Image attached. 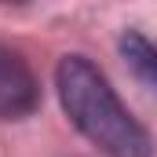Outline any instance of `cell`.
I'll return each instance as SVG.
<instances>
[{
    "label": "cell",
    "instance_id": "obj_1",
    "mask_svg": "<svg viewBox=\"0 0 157 157\" xmlns=\"http://www.w3.org/2000/svg\"><path fill=\"white\" fill-rule=\"evenodd\" d=\"M59 99L84 139H91L110 157H150V135L124 110L117 91L84 55H66L55 70Z\"/></svg>",
    "mask_w": 157,
    "mask_h": 157
},
{
    "label": "cell",
    "instance_id": "obj_2",
    "mask_svg": "<svg viewBox=\"0 0 157 157\" xmlns=\"http://www.w3.org/2000/svg\"><path fill=\"white\" fill-rule=\"evenodd\" d=\"M37 102H40V84L29 62L22 59V51L0 40V121L26 117L37 110Z\"/></svg>",
    "mask_w": 157,
    "mask_h": 157
},
{
    "label": "cell",
    "instance_id": "obj_3",
    "mask_svg": "<svg viewBox=\"0 0 157 157\" xmlns=\"http://www.w3.org/2000/svg\"><path fill=\"white\" fill-rule=\"evenodd\" d=\"M121 55L132 66V73L143 80L150 91H157V44H150V40L143 37V33H135V29H128L121 37Z\"/></svg>",
    "mask_w": 157,
    "mask_h": 157
}]
</instances>
